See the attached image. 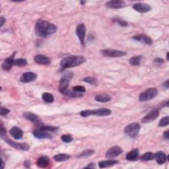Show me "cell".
Here are the masks:
<instances>
[{
    "label": "cell",
    "instance_id": "b9f144b4",
    "mask_svg": "<svg viewBox=\"0 0 169 169\" xmlns=\"http://www.w3.org/2000/svg\"><path fill=\"white\" fill-rule=\"evenodd\" d=\"M5 21H6V19L4 17L2 16L1 17H0V27H2L3 24L5 22Z\"/></svg>",
    "mask_w": 169,
    "mask_h": 169
},
{
    "label": "cell",
    "instance_id": "7a4b0ae2",
    "mask_svg": "<svg viewBox=\"0 0 169 169\" xmlns=\"http://www.w3.org/2000/svg\"><path fill=\"white\" fill-rule=\"evenodd\" d=\"M86 61L85 58L82 56H69L63 58L60 62L62 69L77 67L81 65Z\"/></svg>",
    "mask_w": 169,
    "mask_h": 169
},
{
    "label": "cell",
    "instance_id": "60d3db41",
    "mask_svg": "<svg viewBox=\"0 0 169 169\" xmlns=\"http://www.w3.org/2000/svg\"><path fill=\"white\" fill-rule=\"evenodd\" d=\"M0 134H1V137L5 136L6 134V130L4 128V127H3L2 122H1V131H0Z\"/></svg>",
    "mask_w": 169,
    "mask_h": 169
},
{
    "label": "cell",
    "instance_id": "2e32d148",
    "mask_svg": "<svg viewBox=\"0 0 169 169\" xmlns=\"http://www.w3.org/2000/svg\"><path fill=\"white\" fill-rule=\"evenodd\" d=\"M133 39L141 42L142 43H144L149 46H151L153 44V40L150 38L147 35H145V34H140V35H137L136 36H133Z\"/></svg>",
    "mask_w": 169,
    "mask_h": 169
},
{
    "label": "cell",
    "instance_id": "f1b7e54d",
    "mask_svg": "<svg viewBox=\"0 0 169 169\" xmlns=\"http://www.w3.org/2000/svg\"><path fill=\"white\" fill-rule=\"evenodd\" d=\"M42 98L44 102L46 103H52L54 100L53 95L49 93H44L42 95Z\"/></svg>",
    "mask_w": 169,
    "mask_h": 169
},
{
    "label": "cell",
    "instance_id": "52a82bcc",
    "mask_svg": "<svg viewBox=\"0 0 169 169\" xmlns=\"http://www.w3.org/2000/svg\"><path fill=\"white\" fill-rule=\"evenodd\" d=\"M103 56L108 58H120L127 55L126 52L114 49H104L100 51Z\"/></svg>",
    "mask_w": 169,
    "mask_h": 169
},
{
    "label": "cell",
    "instance_id": "ffe728a7",
    "mask_svg": "<svg viewBox=\"0 0 169 169\" xmlns=\"http://www.w3.org/2000/svg\"><path fill=\"white\" fill-rule=\"evenodd\" d=\"M50 164V160L47 156H41L36 161V165L39 168H46Z\"/></svg>",
    "mask_w": 169,
    "mask_h": 169
},
{
    "label": "cell",
    "instance_id": "7402d4cb",
    "mask_svg": "<svg viewBox=\"0 0 169 169\" xmlns=\"http://www.w3.org/2000/svg\"><path fill=\"white\" fill-rule=\"evenodd\" d=\"M139 155H140V151H139V149H134L126 154V159L130 161H137L139 158Z\"/></svg>",
    "mask_w": 169,
    "mask_h": 169
},
{
    "label": "cell",
    "instance_id": "603a6c76",
    "mask_svg": "<svg viewBox=\"0 0 169 169\" xmlns=\"http://www.w3.org/2000/svg\"><path fill=\"white\" fill-rule=\"evenodd\" d=\"M155 159L156 162L159 164H163L166 163L167 160V157L164 152L159 151L155 154Z\"/></svg>",
    "mask_w": 169,
    "mask_h": 169
},
{
    "label": "cell",
    "instance_id": "4dcf8cb0",
    "mask_svg": "<svg viewBox=\"0 0 169 169\" xmlns=\"http://www.w3.org/2000/svg\"><path fill=\"white\" fill-rule=\"evenodd\" d=\"M14 65L18 67H23L27 65V61L24 58H19L15 60Z\"/></svg>",
    "mask_w": 169,
    "mask_h": 169
},
{
    "label": "cell",
    "instance_id": "cb8c5ba5",
    "mask_svg": "<svg viewBox=\"0 0 169 169\" xmlns=\"http://www.w3.org/2000/svg\"><path fill=\"white\" fill-rule=\"evenodd\" d=\"M119 163L118 161L116 160H107V161H103L99 163V167L100 168H107L114 166L115 164H117Z\"/></svg>",
    "mask_w": 169,
    "mask_h": 169
},
{
    "label": "cell",
    "instance_id": "ac0fdd59",
    "mask_svg": "<svg viewBox=\"0 0 169 169\" xmlns=\"http://www.w3.org/2000/svg\"><path fill=\"white\" fill-rule=\"evenodd\" d=\"M134 9L140 13H147L151 10V7L144 3H138L134 4L133 6Z\"/></svg>",
    "mask_w": 169,
    "mask_h": 169
},
{
    "label": "cell",
    "instance_id": "ba28073f",
    "mask_svg": "<svg viewBox=\"0 0 169 169\" xmlns=\"http://www.w3.org/2000/svg\"><path fill=\"white\" fill-rule=\"evenodd\" d=\"M2 139L4 140L6 143H7L9 145H11V147H13L15 149H17L19 150H22V151H29L30 149V145L27 144H25V143H22V144H19V143H16L12 140H9V139L7 138V137H5V136H3L2 137Z\"/></svg>",
    "mask_w": 169,
    "mask_h": 169
},
{
    "label": "cell",
    "instance_id": "74e56055",
    "mask_svg": "<svg viewBox=\"0 0 169 169\" xmlns=\"http://www.w3.org/2000/svg\"><path fill=\"white\" fill-rule=\"evenodd\" d=\"M73 91L79 93H82L85 92L86 89L84 87H83V86H76V87H73Z\"/></svg>",
    "mask_w": 169,
    "mask_h": 169
},
{
    "label": "cell",
    "instance_id": "7dc6e473",
    "mask_svg": "<svg viewBox=\"0 0 169 169\" xmlns=\"http://www.w3.org/2000/svg\"><path fill=\"white\" fill-rule=\"evenodd\" d=\"M2 168H4V162H3V159H2Z\"/></svg>",
    "mask_w": 169,
    "mask_h": 169
},
{
    "label": "cell",
    "instance_id": "5bb4252c",
    "mask_svg": "<svg viewBox=\"0 0 169 169\" xmlns=\"http://www.w3.org/2000/svg\"><path fill=\"white\" fill-rule=\"evenodd\" d=\"M34 136L39 139H51L52 135L50 134L49 131L44 130L42 128L36 129L32 132Z\"/></svg>",
    "mask_w": 169,
    "mask_h": 169
},
{
    "label": "cell",
    "instance_id": "836d02e7",
    "mask_svg": "<svg viewBox=\"0 0 169 169\" xmlns=\"http://www.w3.org/2000/svg\"><path fill=\"white\" fill-rule=\"evenodd\" d=\"M169 124V117L168 116H165L160 120L159 126V127H164L167 126Z\"/></svg>",
    "mask_w": 169,
    "mask_h": 169
},
{
    "label": "cell",
    "instance_id": "f35d334b",
    "mask_svg": "<svg viewBox=\"0 0 169 169\" xmlns=\"http://www.w3.org/2000/svg\"><path fill=\"white\" fill-rule=\"evenodd\" d=\"M10 112V110L8 108H5V107H2L1 109V116H5L7 114H9Z\"/></svg>",
    "mask_w": 169,
    "mask_h": 169
},
{
    "label": "cell",
    "instance_id": "7bdbcfd3",
    "mask_svg": "<svg viewBox=\"0 0 169 169\" xmlns=\"http://www.w3.org/2000/svg\"><path fill=\"white\" fill-rule=\"evenodd\" d=\"M168 132H169V131H168V130H167V131H165V132H164V134H163V137H164V138L165 140H169V135H168Z\"/></svg>",
    "mask_w": 169,
    "mask_h": 169
},
{
    "label": "cell",
    "instance_id": "44dd1931",
    "mask_svg": "<svg viewBox=\"0 0 169 169\" xmlns=\"http://www.w3.org/2000/svg\"><path fill=\"white\" fill-rule=\"evenodd\" d=\"M9 133L11 136H12V137L17 140H21V139H22V136H23V132H22V131L21 128L17 126L13 127L10 130Z\"/></svg>",
    "mask_w": 169,
    "mask_h": 169
},
{
    "label": "cell",
    "instance_id": "83f0119b",
    "mask_svg": "<svg viewBox=\"0 0 169 169\" xmlns=\"http://www.w3.org/2000/svg\"><path fill=\"white\" fill-rule=\"evenodd\" d=\"M142 59H143L142 56H134V57L130 58L129 62L130 63V65L131 66H138L141 63Z\"/></svg>",
    "mask_w": 169,
    "mask_h": 169
},
{
    "label": "cell",
    "instance_id": "bcb514c9",
    "mask_svg": "<svg viewBox=\"0 0 169 169\" xmlns=\"http://www.w3.org/2000/svg\"><path fill=\"white\" fill-rule=\"evenodd\" d=\"M163 86H164V87H166L167 89H168V87H169V81H168V79L164 83Z\"/></svg>",
    "mask_w": 169,
    "mask_h": 169
},
{
    "label": "cell",
    "instance_id": "277c9868",
    "mask_svg": "<svg viewBox=\"0 0 169 169\" xmlns=\"http://www.w3.org/2000/svg\"><path fill=\"white\" fill-rule=\"evenodd\" d=\"M157 89L156 88H149L143 91L139 96V100L141 102H147L157 95Z\"/></svg>",
    "mask_w": 169,
    "mask_h": 169
},
{
    "label": "cell",
    "instance_id": "8fae6325",
    "mask_svg": "<svg viewBox=\"0 0 169 169\" xmlns=\"http://www.w3.org/2000/svg\"><path fill=\"white\" fill-rule=\"evenodd\" d=\"M23 117L27 119V120H29L31 122L34 123L35 124L37 125L38 126H41L43 125V123L42 122V120L38 116L32 113V112H25L23 114Z\"/></svg>",
    "mask_w": 169,
    "mask_h": 169
},
{
    "label": "cell",
    "instance_id": "d590c367",
    "mask_svg": "<svg viewBox=\"0 0 169 169\" xmlns=\"http://www.w3.org/2000/svg\"><path fill=\"white\" fill-rule=\"evenodd\" d=\"M62 140L65 143H70L73 141V137L69 134H65L63 135L61 137Z\"/></svg>",
    "mask_w": 169,
    "mask_h": 169
},
{
    "label": "cell",
    "instance_id": "e0dca14e",
    "mask_svg": "<svg viewBox=\"0 0 169 169\" xmlns=\"http://www.w3.org/2000/svg\"><path fill=\"white\" fill-rule=\"evenodd\" d=\"M126 2L122 0H113L106 3V6L111 9H121L126 6Z\"/></svg>",
    "mask_w": 169,
    "mask_h": 169
},
{
    "label": "cell",
    "instance_id": "30bf717a",
    "mask_svg": "<svg viewBox=\"0 0 169 169\" xmlns=\"http://www.w3.org/2000/svg\"><path fill=\"white\" fill-rule=\"evenodd\" d=\"M123 153L122 149L119 146H113L106 153V157L108 159H113L118 157Z\"/></svg>",
    "mask_w": 169,
    "mask_h": 169
},
{
    "label": "cell",
    "instance_id": "e575fe53",
    "mask_svg": "<svg viewBox=\"0 0 169 169\" xmlns=\"http://www.w3.org/2000/svg\"><path fill=\"white\" fill-rule=\"evenodd\" d=\"M113 22H117L118 24H119L121 27H127V25H128V23H127V22H126L124 20H122V19H120L119 18H114L113 19Z\"/></svg>",
    "mask_w": 169,
    "mask_h": 169
},
{
    "label": "cell",
    "instance_id": "5b68a950",
    "mask_svg": "<svg viewBox=\"0 0 169 169\" xmlns=\"http://www.w3.org/2000/svg\"><path fill=\"white\" fill-rule=\"evenodd\" d=\"M140 131V125L137 122L130 123L129 125L126 126L124 131L125 133L131 138H136Z\"/></svg>",
    "mask_w": 169,
    "mask_h": 169
},
{
    "label": "cell",
    "instance_id": "4fadbf2b",
    "mask_svg": "<svg viewBox=\"0 0 169 169\" xmlns=\"http://www.w3.org/2000/svg\"><path fill=\"white\" fill-rule=\"evenodd\" d=\"M86 33V27L83 23H80L77 25L76 29V34L78 36L79 39L81 41V43L83 46L85 44V38Z\"/></svg>",
    "mask_w": 169,
    "mask_h": 169
},
{
    "label": "cell",
    "instance_id": "9a60e30c",
    "mask_svg": "<svg viewBox=\"0 0 169 169\" xmlns=\"http://www.w3.org/2000/svg\"><path fill=\"white\" fill-rule=\"evenodd\" d=\"M37 78V75L34 73L29 71V72H25L20 77V81L22 83H30L35 81Z\"/></svg>",
    "mask_w": 169,
    "mask_h": 169
},
{
    "label": "cell",
    "instance_id": "1f68e13d",
    "mask_svg": "<svg viewBox=\"0 0 169 169\" xmlns=\"http://www.w3.org/2000/svg\"><path fill=\"white\" fill-rule=\"evenodd\" d=\"M83 81L85 83H87L89 84H91L92 85H96L97 84L96 79L94 78L93 77H87L83 79Z\"/></svg>",
    "mask_w": 169,
    "mask_h": 169
},
{
    "label": "cell",
    "instance_id": "f6af8a7d",
    "mask_svg": "<svg viewBox=\"0 0 169 169\" xmlns=\"http://www.w3.org/2000/svg\"><path fill=\"white\" fill-rule=\"evenodd\" d=\"M85 168H95V164L91 163H90L89 165H87V167H85Z\"/></svg>",
    "mask_w": 169,
    "mask_h": 169
},
{
    "label": "cell",
    "instance_id": "3957f363",
    "mask_svg": "<svg viewBox=\"0 0 169 169\" xmlns=\"http://www.w3.org/2000/svg\"><path fill=\"white\" fill-rule=\"evenodd\" d=\"M111 110L106 108H101L96 110H86L80 112V115L82 117L87 118L89 116H106L111 114Z\"/></svg>",
    "mask_w": 169,
    "mask_h": 169
},
{
    "label": "cell",
    "instance_id": "8992f818",
    "mask_svg": "<svg viewBox=\"0 0 169 169\" xmlns=\"http://www.w3.org/2000/svg\"><path fill=\"white\" fill-rule=\"evenodd\" d=\"M73 77V74L71 72L66 73L63 75L62 77L61 78V79H60L59 83V90L60 93L65 91L67 89H68L69 83Z\"/></svg>",
    "mask_w": 169,
    "mask_h": 169
},
{
    "label": "cell",
    "instance_id": "c3c4849f",
    "mask_svg": "<svg viewBox=\"0 0 169 169\" xmlns=\"http://www.w3.org/2000/svg\"><path fill=\"white\" fill-rule=\"evenodd\" d=\"M168 54H169V53H168V52H167V60L169 59V58H168Z\"/></svg>",
    "mask_w": 169,
    "mask_h": 169
},
{
    "label": "cell",
    "instance_id": "484cf974",
    "mask_svg": "<svg viewBox=\"0 0 169 169\" xmlns=\"http://www.w3.org/2000/svg\"><path fill=\"white\" fill-rule=\"evenodd\" d=\"M61 93H62L63 95H64L67 96L71 97V98H78V97L83 96L82 94L75 92L73 91H71V90H69L68 89H67L66 90H65V91L61 92Z\"/></svg>",
    "mask_w": 169,
    "mask_h": 169
},
{
    "label": "cell",
    "instance_id": "ee69618b",
    "mask_svg": "<svg viewBox=\"0 0 169 169\" xmlns=\"http://www.w3.org/2000/svg\"><path fill=\"white\" fill-rule=\"evenodd\" d=\"M24 166L26 168H30L31 167V163H30L29 161H25V163H24Z\"/></svg>",
    "mask_w": 169,
    "mask_h": 169
},
{
    "label": "cell",
    "instance_id": "d4e9b609",
    "mask_svg": "<svg viewBox=\"0 0 169 169\" xmlns=\"http://www.w3.org/2000/svg\"><path fill=\"white\" fill-rule=\"evenodd\" d=\"M71 157V156L69 155H67V154L60 153V154H58V155H56L54 157V159L56 161V162H63V161L70 159Z\"/></svg>",
    "mask_w": 169,
    "mask_h": 169
},
{
    "label": "cell",
    "instance_id": "4316f807",
    "mask_svg": "<svg viewBox=\"0 0 169 169\" xmlns=\"http://www.w3.org/2000/svg\"><path fill=\"white\" fill-rule=\"evenodd\" d=\"M95 100L100 103H108L112 100V97L108 95H98L95 96Z\"/></svg>",
    "mask_w": 169,
    "mask_h": 169
},
{
    "label": "cell",
    "instance_id": "9c48e42d",
    "mask_svg": "<svg viewBox=\"0 0 169 169\" xmlns=\"http://www.w3.org/2000/svg\"><path fill=\"white\" fill-rule=\"evenodd\" d=\"M159 115V110L157 109V108H154V109L150 111L144 118H142L141 122L144 123H147L149 122H151L158 118Z\"/></svg>",
    "mask_w": 169,
    "mask_h": 169
},
{
    "label": "cell",
    "instance_id": "6da1fadb",
    "mask_svg": "<svg viewBox=\"0 0 169 169\" xmlns=\"http://www.w3.org/2000/svg\"><path fill=\"white\" fill-rule=\"evenodd\" d=\"M57 31V27L46 21L39 20L35 25V32L39 36L46 38Z\"/></svg>",
    "mask_w": 169,
    "mask_h": 169
},
{
    "label": "cell",
    "instance_id": "f546056e",
    "mask_svg": "<svg viewBox=\"0 0 169 169\" xmlns=\"http://www.w3.org/2000/svg\"><path fill=\"white\" fill-rule=\"evenodd\" d=\"M141 159L143 161H148L155 159V154L152 152H147L142 155Z\"/></svg>",
    "mask_w": 169,
    "mask_h": 169
},
{
    "label": "cell",
    "instance_id": "681fc988",
    "mask_svg": "<svg viewBox=\"0 0 169 169\" xmlns=\"http://www.w3.org/2000/svg\"><path fill=\"white\" fill-rule=\"evenodd\" d=\"M81 3L82 5H83V4H85V2H82V1H81Z\"/></svg>",
    "mask_w": 169,
    "mask_h": 169
},
{
    "label": "cell",
    "instance_id": "ab89813d",
    "mask_svg": "<svg viewBox=\"0 0 169 169\" xmlns=\"http://www.w3.org/2000/svg\"><path fill=\"white\" fill-rule=\"evenodd\" d=\"M154 63H157V64H162V63H164V60L163 58H157L155 60H154Z\"/></svg>",
    "mask_w": 169,
    "mask_h": 169
},
{
    "label": "cell",
    "instance_id": "d6986e66",
    "mask_svg": "<svg viewBox=\"0 0 169 169\" xmlns=\"http://www.w3.org/2000/svg\"><path fill=\"white\" fill-rule=\"evenodd\" d=\"M35 62L36 63H38V64L49 65L51 63V60L49 58L47 57L46 56L42 55V54H38L35 56Z\"/></svg>",
    "mask_w": 169,
    "mask_h": 169
},
{
    "label": "cell",
    "instance_id": "7c38bea8",
    "mask_svg": "<svg viewBox=\"0 0 169 169\" xmlns=\"http://www.w3.org/2000/svg\"><path fill=\"white\" fill-rule=\"evenodd\" d=\"M17 52H13V54H11L8 58L4 60V62L2 63V68L3 70L5 71H9L12 68L13 66L14 65V62H15V56Z\"/></svg>",
    "mask_w": 169,
    "mask_h": 169
},
{
    "label": "cell",
    "instance_id": "d6a6232c",
    "mask_svg": "<svg viewBox=\"0 0 169 169\" xmlns=\"http://www.w3.org/2000/svg\"><path fill=\"white\" fill-rule=\"evenodd\" d=\"M40 128H42L44 130L48 131H52V132H54V131H57L59 128L58 127H56V126H39Z\"/></svg>",
    "mask_w": 169,
    "mask_h": 169
},
{
    "label": "cell",
    "instance_id": "8d00e7d4",
    "mask_svg": "<svg viewBox=\"0 0 169 169\" xmlns=\"http://www.w3.org/2000/svg\"><path fill=\"white\" fill-rule=\"evenodd\" d=\"M95 153V151L93 149H87V150H85L83 152H82L80 155H79V157H87V156H90V155H92L93 154Z\"/></svg>",
    "mask_w": 169,
    "mask_h": 169
}]
</instances>
